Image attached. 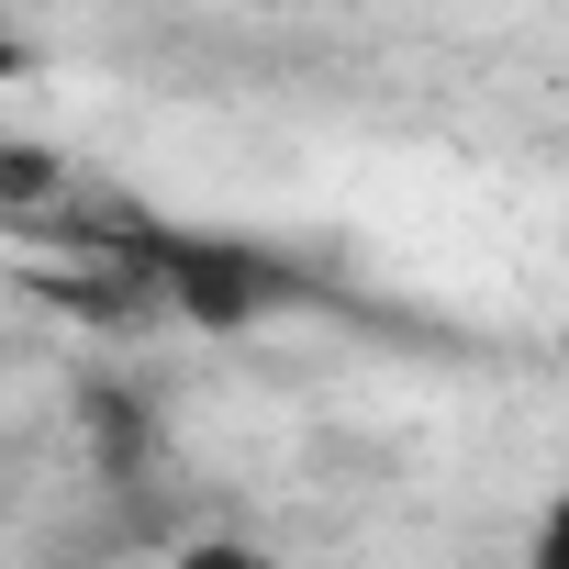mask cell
Returning a JSON list of instances; mask_svg holds the SVG:
<instances>
[{
    "mask_svg": "<svg viewBox=\"0 0 569 569\" xmlns=\"http://www.w3.org/2000/svg\"><path fill=\"white\" fill-rule=\"evenodd\" d=\"M112 246L146 268V291L168 313H190V325H257L279 302H302V279L279 268L268 246H234V234H168V223H146V234H112Z\"/></svg>",
    "mask_w": 569,
    "mask_h": 569,
    "instance_id": "6da1fadb",
    "label": "cell"
},
{
    "mask_svg": "<svg viewBox=\"0 0 569 569\" xmlns=\"http://www.w3.org/2000/svg\"><path fill=\"white\" fill-rule=\"evenodd\" d=\"M536 558H547V569H569V458H558V513H547V536H536Z\"/></svg>",
    "mask_w": 569,
    "mask_h": 569,
    "instance_id": "7a4b0ae2",
    "label": "cell"
},
{
    "mask_svg": "<svg viewBox=\"0 0 569 569\" xmlns=\"http://www.w3.org/2000/svg\"><path fill=\"white\" fill-rule=\"evenodd\" d=\"M12 68H23V46H12V34H0V79H12Z\"/></svg>",
    "mask_w": 569,
    "mask_h": 569,
    "instance_id": "3957f363",
    "label": "cell"
}]
</instances>
